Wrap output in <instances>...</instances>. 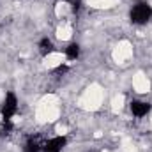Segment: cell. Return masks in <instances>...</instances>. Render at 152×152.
Returning a JSON list of instances; mask_svg holds the SVG:
<instances>
[{
	"label": "cell",
	"mask_w": 152,
	"mask_h": 152,
	"mask_svg": "<svg viewBox=\"0 0 152 152\" xmlns=\"http://www.w3.org/2000/svg\"><path fill=\"white\" fill-rule=\"evenodd\" d=\"M41 145L37 142V136H28L27 143H25V152H39Z\"/></svg>",
	"instance_id": "obj_6"
},
{
	"label": "cell",
	"mask_w": 152,
	"mask_h": 152,
	"mask_svg": "<svg viewBox=\"0 0 152 152\" xmlns=\"http://www.w3.org/2000/svg\"><path fill=\"white\" fill-rule=\"evenodd\" d=\"M18 112V99L12 92H7L5 99H4V104H2V118L4 122H11V118L16 115Z\"/></svg>",
	"instance_id": "obj_2"
},
{
	"label": "cell",
	"mask_w": 152,
	"mask_h": 152,
	"mask_svg": "<svg viewBox=\"0 0 152 152\" xmlns=\"http://www.w3.org/2000/svg\"><path fill=\"white\" fill-rule=\"evenodd\" d=\"M151 110V104L149 103H143V101H133L131 103V112L134 117H145Z\"/></svg>",
	"instance_id": "obj_4"
},
{
	"label": "cell",
	"mask_w": 152,
	"mask_h": 152,
	"mask_svg": "<svg viewBox=\"0 0 152 152\" xmlns=\"http://www.w3.org/2000/svg\"><path fill=\"white\" fill-rule=\"evenodd\" d=\"M67 69H69V67H67L66 64H64V66H58V67H57V69L53 71V75H57V76H62V75H66V73H67Z\"/></svg>",
	"instance_id": "obj_9"
},
{
	"label": "cell",
	"mask_w": 152,
	"mask_h": 152,
	"mask_svg": "<svg viewBox=\"0 0 152 152\" xmlns=\"http://www.w3.org/2000/svg\"><path fill=\"white\" fill-rule=\"evenodd\" d=\"M66 55H67V58L69 60H76L78 57H80V46L78 44H69L67 48H66Z\"/></svg>",
	"instance_id": "obj_7"
},
{
	"label": "cell",
	"mask_w": 152,
	"mask_h": 152,
	"mask_svg": "<svg viewBox=\"0 0 152 152\" xmlns=\"http://www.w3.org/2000/svg\"><path fill=\"white\" fill-rule=\"evenodd\" d=\"M129 16H131V21H133V23L143 25V23H147V21L152 18V7L147 4V2H138V4L133 5Z\"/></svg>",
	"instance_id": "obj_1"
},
{
	"label": "cell",
	"mask_w": 152,
	"mask_h": 152,
	"mask_svg": "<svg viewBox=\"0 0 152 152\" xmlns=\"http://www.w3.org/2000/svg\"><path fill=\"white\" fill-rule=\"evenodd\" d=\"M66 143H67L66 136H55V138L44 142L42 151L44 152H62V149L66 147Z\"/></svg>",
	"instance_id": "obj_3"
},
{
	"label": "cell",
	"mask_w": 152,
	"mask_h": 152,
	"mask_svg": "<svg viewBox=\"0 0 152 152\" xmlns=\"http://www.w3.org/2000/svg\"><path fill=\"white\" fill-rule=\"evenodd\" d=\"M67 2H69V5H71L73 12H78V11L81 9V0H67Z\"/></svg>",
	"instance_id": "obj_8"
},
{
	"label": "cell",
	"mask_w": 152,
	"mask_h": 152,
	"mask_svg": "<svg viewBox=\"0 0 152 152\" xmlns=\"http://www.w3.org/2000/svg\"><path fill=\"white\" fill-rule=\"evenodd\" d=\"M39 51H41V55H42V57H46L48 53H51V51H53V42H51L48 37L41 39V42H39Z\"/></svg>",
	"instance_id": "obj_5"
}]
</instances>
